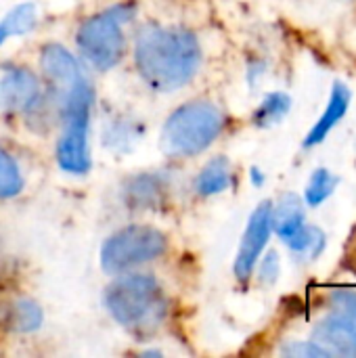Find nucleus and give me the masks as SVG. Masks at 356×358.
<instances>
[{
    "mask_svg": "<svg viewBox=\"0 0 356 358\" xmlns=\"http://www.w3.org/2000/svg\"><path fill=\"white\" fill-rule=\"evenodd\" d=\"M134 65L153 90L170 92L195 78L201 46L189 29L147 23L134 38Z\"/></svg>",
    "mask_w": 356,
    "mask_h": 358,
    "instance_id": "obj_1",
    "label": "nucleus"
},
{
    "mask_svg": "<svg viewBox=\"0 0 356 358\" xmlns=\"http://www.w3.org/2000/svg\"><path fill=\"white\" fill-rule=\"evenodd\" d=\"M105 308L126 329L149 331L157 327L168 313L164 289L151 275L124 273L105 289Z\"/></svg>",
    "mask_w": 356,
    "mask_h": 358,
    "instance_id": "obj_2",
    "label": "nucleus"
},
{
    "mask_svg": "<svg viewBox=\"0 0 356 358\" xmlns=\"http://www.w3.org/2000/svg\"><path fill=\"white\" fill-rule=\"evenodd\" d=\"M225 115L210 101H191L174 109L162 128V147L172 157L204 153L222 132Z\"/></svg>",
    "mask_w": 356,
    "mask_h": 358,
    "instance_id": "obj_3",
    "label": "nucleus"
},
{
    "mask_svg": "<svg viewBox=\"0 0 356 358\" xmlns=\"http://www.w3.org/2000/svg\"><path fill=\"white\" fill-rule=\"evenodd\" d=\"M94 92L86 78H82L63 96V132L57 143V162L63 172L82 176L90 170L88 151V122Z\"/></svg>",
    "mask_w": 356,
    "mask_h": 358,
    "instance_id": "obj_4",
    "label": "nucleus"
},
{
    "mask_svg": "<svg viewBox=\"0 0 356 358\" xmlns=\"http://www.w3.org/2000/svg\"><path fill=\"white\" fill-rule=\"evenodd\" d=\"M168 250V237L147 224H130L113 233L101 248V268L107 275H124L132 268L162 258Z\"/></svg>",
    "mask_w": 356,
    "mask_h": 358,
    "instance_id": "obj_5",
    "label": "nucleus"
},
{
    "mask_svg": "<svg viewBox=\"0 0 356 358\" xmlns=\"http://www.w3.org/2000/svg\"><path fill=\"white\" fill-rule=\"evenodd\" d=\"M132 17V8L118 4L105 13H99L86 19L78 34L76 42L80 55L97 69H111L124 57V31L122 23Z\"/></svg>",
    "mask_w": 356,
    "mask_h": 358,
    "instance_id": "obj_6",
    "label": "nucleus"
},
{
    "mask_svg": "<svg viewBox=\"0 0 356 358\" xmlns=\"http://www.w3.org/2000/svg\"><path fill=\"white\" fill-rule=\"evenodd\" d=\"M271 201H262L250 216L248 229L243 233L237 258H235V277L239 281H248L254 273V266L258 264L262 250L266 248L271 233H273V224H271Z\"/></svg>",
    "mask_w": 356,
    "mask_h": 358,
    "instance_id": "obj_7",
    "label": "nucleus"
},
{
    "mask_svg": "<svg viewBox=\"0 0 356 358\" xmlns=\"http://www.w3.org/2000/svg\"><path fill=\"white\" fill-rule=\"evenodd\" d=\"M40 105V82L25 67H10L0 76V111L27 113Z\"/></svg>",
    "mask_w": 356,
    "mask_h": 358,
    "instance_id": "obj_8",
    "label": "nucleus"
},
{
    "mask_svg": "<svg viewBox=\"0 0 356 358\" xmlns=\"http://www.w3.org/2000/svg\"><path fill=\"white\" fill-rule=\"evenodd\" d=\"M40 69L44 78L65 96L67 90H71L84 76L80 71L78 59L61 44H46L40 50Z\"/></svg>",
    "mask_w": 356,
    "mask_h": 358,
    "instance_id": "obj_9",
    "label": "nucleus"
},
{
    "mask_svg": "<svg viewBox=\"0 0 356 358\" xmlns=\"http://www.w3.org/2000/svg\"><path fill=\"white\" fill-rule=\"evenodd\" d=\"M313 340L329 350L332 355H342V357H356V334L350 327V323L340 317L338 313L325 321H321L313 329Z\"/></svg>",
    "mask_w": 356,
    "mask_h": 358,
    "instance_id": "obj_10",
    "label": "nucleus"
},
{
    "mask_svg": "<svg viewBox=\"0 0 356 358\" xmlns=\"http://www.w3.org/2000/svg\"><path fill=\"white\" fill-rule=\"evenodd\" d=\"M348 105H350V88L346 84H342V82H336L334 90H332V99L327 103V109L323 111L319 122L313 126V130L306 134L304 147H315V145L323 143L325 136L332 132V128L346 115Z\"/></svg>",
    "mask_w": 356,
    "mask_h": 358,
    "instance_id": "obj_11",
    "label": "nucleus"
},
{
    "mask_svg": "<svg viewBox=\"0 0 356 358\" xmlns=\"http://www.w3.org/2000/svg\"><path fill=\"white\" fill-rule=\"evenodd\" d=\"M271 224L283 241L300 231L304 227V208L300 197L294 193L281 195L279 201L271 208Z\"/></svg>",
    "mask_w": 356,
    "mask_h": 358,
    "instance_id": "obj_12",
    "label": "nucleus"
},
{
    "mask_svg": "<svg viewBox=\"0 0 356 358\" xmlns=\"http://www.w3.org/2000/svg\"><path fill=\"white\" fill-rule=\"evenodd\" d=\"M164 182L159 176L155 174H141V176H134L126 182V189H124V197H126V203L130 208H138V210H153V206H157L162 201V195H164Z\"/></svg>",
    "mask_w": 356,
    "mask_h": 358,
    "instance_id": "obj_13",
    "label": "nucleus"
},
{
    "mask_svg": "<svg viewBox=\"0 0 356 358\" xmlns=\"http://www.w3.org/2000/svg\"><path fill=\"white\" fill-rule=\"evenodd\" d=\"M231 185H233V168H231V162L225 155H218V157L210 159L201 168V172L197 174L195 191L199 195H204V197H210V195L225 193Z\"/></svg>",
    "mask_w": 356,
    "mask_h": 358,
    "instance_id": "obj_14",
    "label": "nucleus"
},
{
    "mask_svg": "<svg viewBox=\"0 0 356 358\" xmlns=\"http://www.w3.org/2000/svg\"><path fill=\"white\" fill-rule=\"evenodd\" d=\"M44 321L42 308L31 302V300H17L13 304L6 306V315H4V329L15 331V334H31L36 329H40Z\"/></svg>",
    "mask_w": 356,
    "mask_h": 358,
    "instance_id": "obj_15",
    "label": "nucleus"
},
{
    "mask_svg": "<svg viewBox=\"0 0 356 358\" xmlns=\"http://www.w3.org/2000/svg\"><path fill=\"white\" fill-rule=\"evenodd\" d=\"M38 13L31 2H23L13 6L2 19H0V46L10 38V36H23L36 25Z\"/></svg>",
    "mask_w": 356,
    "mask_h": 358,
    "instance_id": "obj_16",
    "label": "nucleus"
},
{
    "mask_svg": "<svg viewBox=\"0 0 356 358\" xmlns=\"http://www.w3.org/2000/svg\"><path fill=\"white\" fill-rule=\"evenodd\" d=\"M285 245L302 260H317L321 252L325 250V233L319 227H302L296 231L290 239H285Z\"/></svg>",
    "mask_w": 356,
    "mask_h": 358,
    "instance_id": "obj_17",
    "label": "nucleus"
},
{
    "mask_svg": "<svg viewBox=\"0 0 356 358\" xmlns=\"http://www.w3.org/2000/svg\"><path fill=\"white\" fill-rule=\"evenodd\" d=\"M292 109V99L285 92H271L264 96V101L258 105V109L254 111L252 120L256 126L260 128H269L279 124Z\"/></svg>",
    "mask_w": 356,
    "mask_h": 358,
    "instance_id": "obj_18",
    "label": "nucleus"
},
{
    "mask_svg": "<svg viewBox=\"0 0 356 358\" xmlns=\"http://www.w3.org/2000/svg\"><path fill=\"white\" fill-rule=\"evenodd\" d=\"M340 178L336 174H332L327 168H317L308 180V187H306V193H304V199L311 208H317L321 206L338 187Z\"/></svg>",
    "mask_w": 356,
    "mask_h": 358,
    "instance_id": "obj_19",
    "label": "nucleus"
},
{
    "mask_svg": "<svg viewBox=\"0 0 356 358\" xmlns=\"http://www.w3.org/2000/svg\"><path fill=\"white\" fill-rule=\"evenodd\" d=\"M23 191V176L17 162L0 147V199H13Z\"/></svg>",
    "mask_w": 356,
    "mask_h": 358,
    "instance_id": "obj_20",
    "label": "nucleus"
},
{
    "mask_svg": "<svg viewBox=\"0 0 356 358\" xmlns=\"http://www.w3.org/2000/svg\"><path fill=\"white\" fill-rule=\"evenodd\" d=\"M332 304H334L336 313L350 323V327L356 334V294L346 292V289H338L332 296Z\"/></svg>",
    "mask_w": 356,
    "mask_h": 358,
    "instance_id": "obj_21",
    "label": "nucleus"
},
{
    "mask_svg": "<svg viewBox=\"0 0 356 358\" xmlns=\"http://www.w3.org/2000/svg\"><path fill=\"white\" fill-rule=\"evenodd\" d=\"M283 355L292 358H332V352L317 342H287L283 346Z\"/></svg>",
    "mask_w": 356,
    "mask_h": 358,
    "instance_id": "obj_22",
    "label": "nucleus"
},
{
    "mask_svg": "<svg viewBox=\"0 0 356 358\" xmlns=\"http://www.w3.org/2000/svg\"><path fill=\"white\" fill-rule=\"evenodd\" d=\"M279 273H281L279 256H277V252H269V254L262 258L260 268H258L260 281H262V283H266V285H273V283L279 279Z\"/></svg>",
    "mask_w": 356,
    "mask_h": 358,
    "instance_id": "obj_23",
    "label": "nucleus"
},
{
    "mask_svg": "<svg viewBox=\"0 0 356 358\" xmlns=\"http://www.w3.org/2000/svg\"><path fill=\"white\" fill-rule=\"evenodd\" d=\"M250 178H252V182H254L256 187H262V182H264V174H262L258 168H252V174H250Z\"/></svg>",
    "mask_w": 356,
    "mask_h": 358,
    "instance_id": "obj_24",
    "label": "nucleus"
}]
</instances>
